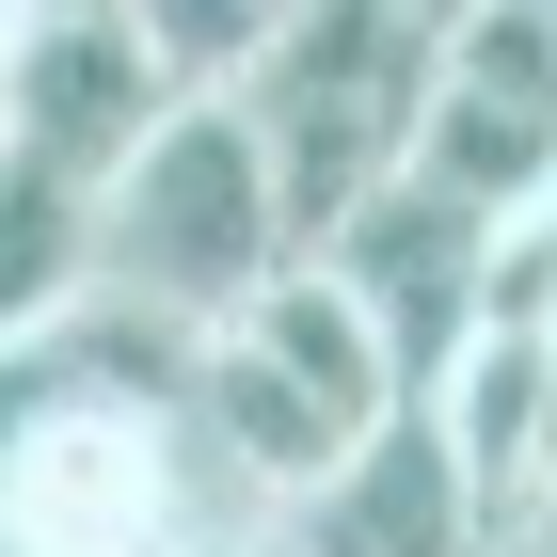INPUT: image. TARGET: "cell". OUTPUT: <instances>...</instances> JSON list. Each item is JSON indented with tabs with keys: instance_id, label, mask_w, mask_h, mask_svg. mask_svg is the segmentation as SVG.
<instances>
[{
	"instance_id": "10",
	"label": "cell",
	"mask_w": 557,
	"mask_h": 557,
	"mask_svg": "<svg viewBox=\"0 0 557 557\" xmlns=\"http://www.w3.org/2000/svg\"><path fill=\"white\" fill-rule=\"evenodd\" d=\"M478 335H557V160L510 223H494V256H478Z\"/></svg>"
},
{
	"instance_id": "4",
	"label": "cell",
	"mask_w": 557,
	"mask_h": 557,
	"mask_svg": "<svg viewBox=\"0 0 557 557\" xmlns=\"http://www.w3.org/2000/svg\"><path fill=\"white\" fill-rule=\"evenodd\" d=\"M478 256H494V223L446 208L430 175H383V191H367V208L319 239V271L367 302V335H383L398 398H430V383L478 350Z\"/></svg>"
},
{
	"instance_id": "3",
	"label": "cell",
	"mask_w": 557,
	"mask_h": 557,
	"mask_svg": "<svg viewBox=\"0 0 557 557\" xmlns=\"http://www.w3.org/2000/svg\"><path fill=\"white\" fill-rule=\"evenodd\" d=\"M223 112L256 128L271 160V208H287V239L319 256L367 191H383L398 160H414V112H430V33L398 16V0H302V16H271V48L223 81Z\"/></svg>"
},
{
	"instance_id": "1",
	"label": "cell",
	"mask_w": 557,
	"mask_h": 557,
	"mask_svg": "<svg viewBox=\"0 0 557 557\" xmlns=\"http://www.w3.org/2000/svg\"><path fill=\"white\" fill-rule=\"evenodd\" d=\"M175 398H191V430H208V462L239 478L256 510H287V494H319V478L398 414V367H383V335H367V302H350L319 256H287L256 302H223L208 335H191Z\"/></svg>"
},
{
	"instance_id": "11",
	"label": "cell",
	"mask_w": 557,
	"mask_h": 557,
	"mask_svg": "<svg viewBox=\"0 0 557 557\" xmlns=\"http://www.w3.org/2000/svg\"><path fill=\"white\" fill-rule=\"evenodd\" d=\"M398 16H414V33H462V16H478V0H398Z\"/></svg>"
},
{
	"instance_id": "13",
	"label": "cell",
	"mask_w": 557,
	"mask_h": 557,
	"mask_svg": "<svg viewBox=\"0 0 557 557\" xmlns=\"http://www.w3.org/2000/svg\"><path fill=\"white\" fill-rule=\"evenodd\" d=\"M271 16H302V0H271Z\"/></svg>"
},
{
	"instance_id": "12",
	"label": "cell",
	"mask_w": 557,
	"mask_h": 557,
	"mask_svg": "<svg viewBox=\"0 0 557 557\" xmlns=\"http://www.w3.org/2000/svg\"><path fill=\"white\" fill-rule=\"evenodd\" d=\"M525 16H542V33H557V0H525Z\"/></svg>"
},
{
	"instance_id": "8",
	"label": "cell",
	"mask_w": 557,
	"mask_h": 557,
	"mask_svg": "<svg viewBox=\"0 0 557 557\" xmlns=\"http://www.w3.org/2000/svg\"><path fill=\"white\" fill-rule=\"evenodd\" d=\"M81 271H96V191L0 144V335H48L81 302Z\"/></svg>"
},
{
	"instance_id": "2",
	"label": "cell",
	"mask_w": 557,
	"mask_h": 557,
	"mask_svg": "<svg viewBox=\"0 0 557 557\" xmlns=\"http://www.w3.org/2000/svg\"><path fill=\"white\" fill-rule=\"evenodd\" d=\"M287 256L302 239H287V208H271L256 128H239L223 96H175L160 128L96 175V271H81V302H128V319H160V335H208L223 302H256Z\"/></svg>"
},
{
	"instance_id": "6",
	"label": "cell",
	"mask_w": 557,
	"mask_h": 557,
	"mask_svg": "<svg viewBox=\"0 0 557 557\" xmlns=\"http://www.w3.org/2000/svg\"><path fill=\"white\" fill-rule=\"evenodd\" d=\"M160 112H175V96L128 64L112 16H33V0H16V81H0V144H16V160H48V175L96 191Z\"/></svg>"
},
{
	"instance_id": "7",
	"label": "cell",
	"mask_w": 557,
	"mask_h": 557,
	"mask_svg": "<svg viewBox=\"0 0 557 557\" xmlns=\"http://www.w3.org/2000/svg\"><path fill=\"white\" fill-rule=\"evenodd\" d=\"M256 557H478V525H462V478H446V446H430V414L398 398L367 446H350L319 494H287L271 510V542Z\"/></svg>"
},
{
	"instance_id": "5",
	"label": "cell",
	"mask_w": 557,
	"mask_h": 557,
	"mask_svg": "<svg viewBox=\"0 0 557 557\" xmlns=\"http://www.w3.org/2000/svg\"><path fill=\"white\" fill-rule=\"evenodd\" d=\"M414 414L462 478L478 557H557V335H478Z\"/></svg>"
},
{
	"instance_id": "9",
	"label": "cell",
	"mask_w": 557,
	"mask_h": 557,
	"mask_svg": "<svg viewBox=\"0 0 557 557\" xmlns=\"http://www.w3.org/2000/svg\"><path fill=\"white\" fill-rule=\"evenodd\" d=\"M112 33H128V64L160 96H223L239 64L271 48V0H96Z\"/></svg>"
}]
</instances>
